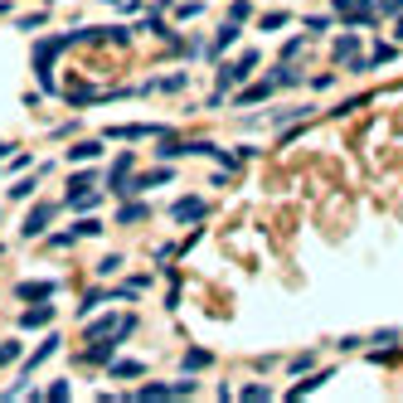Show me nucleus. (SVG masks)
Wrapping results in <instances>:
<instances>
[{"label":"nucleus","mask_w":403,"mask_h":403,"mask_svg":"<svg viewBox=\"0 0 403 403\" xmlns=\"http://www.w3.org/2000/svg\"><path fill=\"white\" fill-rule=\"evenodd\" d=\"M258 64H262V53H258V49L239 53L234 64H223V69H219V93H223V88H234V83H243V78H248V73H253Z\"/></svg>","instance_id":"1"},{"label":"nucleus","mask_w":403,"mask_h":403,"mask_svg":"<svg viewBox=\"0 0 403 403\" xmlns=\"http://www.w3.org/2000/svg\"><path fill=\"white\" fill-rule=\"evenodd\" d=\"M195 389H199L195 379H180V384H141L136 398H190Z\"/></svg>","instance_id":"2"},{"label":"nucleus","mask_w":403,"mask_h":403,"mask_svg":"<svg viewBox=\"0 0 403 403\" xmlns=\"http://www.w3.org/2000/svg\"><path fill=\"white\" fill-rule=\"evenodd\" d=\"M49 219H53V199H39V204L29 209V219L20 223V234H25V239H39L44 228H49Z\"/></svg>","instance_id":"3"},{"label":"nucleus","mask_w":403,"mask_h":403,"mask_svg":"<svg viewBox=\"0 0 403 403\" xmlns=\"http://www.w3.org/2000/svg\"><path fill=\"white\" fill-rule=\"evenodd\" d=\"M204 199L199 195H185V199H175V204H170V219H175V223H190V219H204Z\"/></svg>","instance_id":"4"},{"label":"nucleus","mask_w":403,"mask_h":403,"mask_svg":"<svg viewBox=\"0 0 403 403\" xmlns=\"http://www.w3.org/2000/svg\"><path fill=\"white\" fill-rule=\"evenodd\" d=\"M234 39H239V20H228V25H219V29H214V39L204 44V59H219V53H223L228 44H234Z\"/></svg>","instance_id":"5"},{"label":"nucleus","mask_w":403,"mask_h":403,"mask_svg":"<svg viewBox=\"0 0 403 403\" xmlns=\"http://www.w3.org/2000/svg\"><path fill=\"white\" fill-rule=\"evenodd\" d=\"M127 180H132V156H117V160H112V170H107V190H112V195H122Z\"/></svg>","instance_id":"6"},{"label":"nucleus","mask_w":403,"mask_h":403,"mask_svg":"<svg viewBox=\"0 0 403 403\" xmlns=\"http://www.w3.org/2000/svg\"><path fill=\"white\" fill-rule=\"evenodd\" d=\"M53 292H59V282H20L15 286V302H44Z\"/></svg>","instance_id":"7"},{"label":"nucleus","mask_w":403,"mask_h":403,"mask_svg":"<svg viewBox=\"0 0 403 403\" xmlns=\"http://www.w3.org/2000/svg\"><path fill=\"white\" fill-rule=\"evenodd\" d=\"M272 88H277L272 78H267V83H253V88H243V93H239V107H258V102H267V97H272Z\"/></svg>","instance_id":"8"},{"label":"nucleus","mask_w":403,"mask_h":403,"mask_svg":"<svg viewBox=\"0 0 403 403\" xmlns=\"http://www.w3.org/2000/svg\"><path fill=\"white\" fill-rule=\"evenodd\" d=\"M107 369H112V379H141L146 374L141 360H107Z\"/></svg>","instance_id":"9"},{"label":"nucleus","mask_w":403,"mask_h":403,"mask_svg":"<svg viewBox=\"0 0 403 403\" xmlns=\"http://www.w3.org/2000/svg\"><path fill=\"white\" fill-rule=\"evenodd\" d=\"M330 374H335V369H316V374H306V379H302L297 389H286V393H292V398H306V393H316V389H321V384H326Z\"/></svg>","instance_id":"10"},{"label":"nucleus","mask_w":403,"mask_h":403,"mask_svg":"<svg viewBox=\"0 0 403 403\" xmlns=\"http://www.w3.org/2000/svg\"><path fill=\"white\" fill-rule=\"evenodd\" d=\"M355 49H360V34H355V29H350V34H340V39L330 44V53H335V64H345V59H350Z\"/></svg>","instance_id":"11"},{"label":"nucleus","mask_w":403,"mask_h":403,"mask_svg":"<svg viewBox=\"0 0 403 403\" xmlns=\"http://www.w3.org/2000/svg\"><path fill=\"white\" fill-rule=\"evenodd\" d=\"M160 127H107V136H117V141H141V136H156Z\"/></svg>","instance_id":"12"},{"label":"nucleus","mask_w":403,"mask_h":403,"mask_svg":"<svg viewBox=\"0 0 403 403\" xmlns=\"http://www.w3.org/2000/svg\"><path fill=\"white\" fill-rule=\"evenodd\" d=\"M49 355H59V335H49V340H44V345H39V350H34V355H29V360H25V369H39V365H44V360H49Z\"/></svg>","instance_id":"13"},{"label":"nucleus","mask_w":403,"mask_h":403,"mask_svg":"<svg viewBox=\"0 0 403 403\" xmlns=\"http://www.w3.org/2000/svg\"><path fill=\"white\" fill-rule=\"evenodd\" d=\"M49 321H53V306H49V302H44V306H34V311H25V316H20V326H25V330H34V326H49Z\"/></svg>","instance_id":"14"},{"label":"nucleus","mask_w":403,"mask_h":403,"mask_svg":"<svg viewBox=\"0 0 403 403\" xmlns=\"http://www.w3.org/2000/svg\"><path fill=\"white\" fill-rule=\"evenodd\" d=\"M69 209H97V190H69Z\"/></svg>","instance_id":"15"},{"label":"nucleus","mask_w":403,"mask_h":403,"mask_svg":"<svg viewBox=\"0 0 403 403\" xmlns=\"http://www.w3.org/2000/svg\"><path fill=\"white\" fill-rule=\"evenodd\" d=\"M97 156H102V141H78L69 151V160H97Z\"/></svg>","instance_id":"16"},{"label":"nucleus","mask_w":403,"mask_h":403,"mask_svg":"<svg viewBox=\"0 0 403 403\" xmlns=\"http://www.w3.org/2000/svg\"><path fill=\"white\" fill-rule=\"evenodd\" d=\"M141 219H146V204H136V199H127V204H122V214H117V223H127V228H132V223H141Z\"/></svg>","instance_id":"17"},{"label":"nucleus","mask_w":403,"mask_h":403,"mask_svg":"<svg viewBox=\"0 0 403 403\" xmlns=\"http://www.w3.org/2000/svg\"><path fill=\"white\" fill-rule=\"evenodd\" d=\"M97 234H102V223H97L93 214H83V219L73 223V239H97Z\"/></svg>","instance_id":"18"},{"label":"nucleus","mask_w":403,"mask_h":403,"mask_svg":"<svg viewBox=\"0 0 403 403\" xmlns=\"http://www.w3.org/2000/svg\"><path fill=\"white\" fill-rule=\"evenodd\" d=\"M102 302H107V292H102V286H93V292L83 297V306H78V316H93V311H97Z\"/></svg>","instance_id":"19"},{"label":"nucleus","mask_w":403,"mask_h":403,"mask_svg":"<svg viewBox=\"0 0 403 403\" xmlns=\"http://www.w3.org/2000/svg\"><path fill=\"white\" fill-rule=\"evenodd\" d=\"M272 83H277V88H292V83H302V73H297V69H286V59H282V69L272 73Z\"/></svg>","instance_id":"20"},{"label":"nucleus","mask_w":403,"mask_h":403,"mask_svg":"<svg viewBox=\"0 0 403 403\" xmlns=\"http://www.w3.org/2000/svg\"><path fill=\"white\" fill-rule=\"evenodd\" d=\"M258 25H262V29H267V34H277V29H282V25H286V10H267V15H262V20H258Z\"/></svg>","instance_id":"21"},{"label":"nucleus","mask_w":403,"mask_h":403,"mask_svg":"<svg viewBox=\"0 0 403 403\" xmlns=\"http://www.w3.org/2000/svg\"><path fill=\"white\" fill-rule=\"evenodd\" d=\"M34 185H39L34 175H25V180H15V185H10V199H29V195H34Z\"/></svg>","instance_id":"22"},{"label":"nucleus","mask_w":403,"mask_h":403,"mask_svg":"<svg viewBox=\"0 0 403 403\" xmlns=\"http://www.w3.org/2000/svg\"><path fill=\"white\" fill-rule=\"evenodd\" d=\"M195 369H209V350H190L185 355V374H195Z\"/></svg>","instance_id":"23"},{"label":"nucleus","mask_w":403,"mask_h":403,"mask_svg":"<svg viewBox=\"0 0 403 403\" xmlns=\"http://www.w3.org/2000/svg\"><path fill=\"white\" fill-rule=\"evenodd\" d=\"M122 262H127V258H117V253H107V258L97 262V277H112V272H122Z\"/></svg>","instance_id":"24"},{"label":"nucleus","mask_w":403,"mask_h":403,"mask_svg":"<svg viewBox=\"0 0 403 403\" xmlns=\"http://www.w3.org/2000/svg\"><path fill=\"white\" fill-rule=\"evenodd\" d=\"M156 88H160V93H180V88H185V73H170V78H156Z\"/></svg>","instance_id":"25"},{"label":"nucleus","mask_w":403,"mask_h":403,"mask_svg":"<svg viewBox=\"0 0 403 403\" xmlns=\"http://www.w3.org/2000/svg\"><path fill=\"white\" fill-rule=\"evenodd\" d=\"M10 360H20V340H5V345H0V365H10Z\"/></svg>","instance_id":"26"},{"label":"nucleus","mask_w":403,"mask_h":403,"mask_svg":"<svg viewBox=\"0 0 403 403\" xmlns=\"http://www.w3.org/2000/svg\"><path fill=\"white\" fill-rule=\"evenodd\" d=\"M243 398H272L267 384H243Z\"/></svg>","instance_id":"27"},{"label":"nucleus","mask_w":403,"mask_h":403,"mask_svg":"<svg viewBox=\"0 0 403 403\" xmlns=\"http://www.w3.org/2000/svg\"><path fill=\"white\" fill-rule=\"evenodd\" d=\"M253 10H248V0H234V5H228V20H248Z\"/></svg>","instance_id":"28"},{"label":"nucleus","mask_w":403,"mask_h":403,"mask_svg":"<svg viewBox=\"0 0 403 403\" xmlns=\"http://www.w3.org/2000/svg\"><path fill=\"white\" fill-rule=\"evenodd\" d=\"M306 29H311V34H326V29H330V20H326V15H311V20H306Z\"/></svg>","instance_id":"29"},{"label":"nucleus","mask_w":403,"mask_h":403,"mask_svg":"<svg viewBox=\"0 0 403 403\" xmlns=\"http://www.w3.org/2000/svg\"><path fill=\"white\" fill-rule=\"evenodd\" d=\"M369 345H398V330H379V335H369Z\"/></svg>","instance_id":"30"},{"label":"nucleus","mask_w":403,"mask_h":403,"mask_svg":"<svg viewBox=\"0 0 403 403\" xmlns=\"http://www.w3.org/2000/svg\"><path fill=\"white\" fill-rule=\"evenodd\" d=\"M93 185H97V175H73V185H69V190H93Z\"/></svg>","instance_id":"31"},{"label":"nucleus","mask_w":403,"mask_h":403,"mask_svg":"<svg viewBox=\"0 0 403 403\" xmlns=\"http://www.w3.org/2000/svg\"><path fill=\"white\" fill-rule=\"evenodd\" d=\"M379 10H384V15H398V10H403V0H379Z\"/></svg>","instance_id":"32"},{"label":"nucleus","mask_w":403,"mask_h":403,"mask_svg":"<svg viewBox=\"0 0 403 403\" xmlns=\"http://www.w3.org/2000/svg\"><path fill=\"white\" fill-rule=\"evenodd\" d=\"M393 39H403V10L393 15Z\"/></svg>","instance_id":"33"},{"label":"nucleus","mask_w":403,"mask_h":403,"mask_svg":"<svg viewBox=\"0 0 403 403\" xmlns=\"http://www.w3.org/2000/svg\"><path fill=\"white\" fill-rule=\"evenodd\" d=\"M107 5H127V10H132V5H136V0H107Z\"/></svg>","instance_id":"34"}]
</instances>
